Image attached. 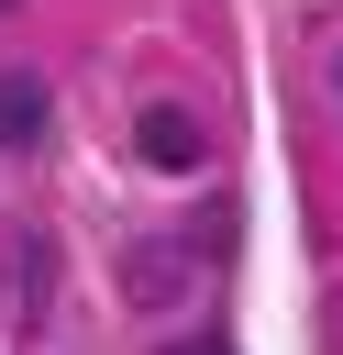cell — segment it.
Here are the masks:
<instances>
[{"label":"cell","mask_w":343,"mask_h":355,"mask_svg":"<svg viewBox=\"0 0 343 355\" xmlns=\"http://www.w3.org/2000/svg\"><path fill=\"white\" fill-rule=\"evenodd\" d=\"M133 144H144L155 166H199V155H210V133H199V111H177V100H155V111L133 122Z\"/></svg>","instance_id":"cell-1"},{"label":"cell","mask_w":343,"mask_h":355,"mask_svg":"<svg viewBox=\"0 0 343 355\" xmlns=\"http://www.w3.org/2000/svg\"><path fill=\"white\" fill-rule=\"evenodd\" d=\"M44 122H55L44 78H33V67H0V144L22 155V144H44Z\"/></svg>","instance_id":"cell-2"},{"label":"cell","mask_w":343,"mask_h":355,"mask_svg":"<svg viewBox=\"0 0 343 355\" xmlns=\"http://www.w3.org/2000/svg\"><path fill=\"white\" fill-rule=\"evenodd\" d=\"M332 100H343V44H332Z\"/></svg>","instance_id":"cell-3"},{"label":"cell","mask_w":343,"mask_h":355,"mask_svg":"<svg viewBox=\"0 0 343 355\" xmlns=\"http://www.w3.org/2000/svg\"><path fill=\"white\" fill-rule=\"evenodd\" d=\"M0 11H11V0H0Z\"/></svg>","instance_id":"cell-4"}]
</instances>
